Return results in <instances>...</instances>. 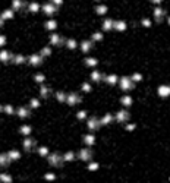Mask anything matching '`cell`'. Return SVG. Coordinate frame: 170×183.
<instances>
[{
  "label": "cell",
  "mask_w": 170,
  "mask_h": 183,
  "mask_svg": "<svg viewBox=\"0 0 170 183\" xmlns=\"http://www.w3.org/2000/svg\"><path fill=\"white\" fill-rule=\"evenodd\" d=\"M91 78H92V81H100V79H101V73H98V72H92Z\"/></svg>",
  "instance_id": "17"
},
{
  "label": "cell",
  "mask_w": 170,
  "mask_h": 183,
  "mask_svg": "<svg viewBox=\"0 0 170 183\" xmlns=\"http://www.w3.org/2000/svg\"><path fill=\"white\" fill-rule=\"evenodd\" d=\"M31 63H32V65H40V63H41V57L37 56V54H34V56L31 57Z\"/></svg>",
  "instance_id": "13"
},
{
  "label": "cell",
  "mask_w": 170,
  "mask_h": 183,
  "mask_svg": "<svg viewBox=\"0 0 170 183\" xmlns=\"http://www.w3.org/2000/svg\"><path fill=\"white\" fill-rule=\"evenodd\" d=\"M117 122H125V120H128V117H129V113L128 112H125V110H122V112H119L117 113Z\"/></svg>",
  "instance_id": "7"
},
{
  "label": "cell",
  "mask_w": 170,
  "mask_h": 183,
  "mask_svg": "<svg viewBox=\"0 0 170 183\" xmlns=\"http://www.w3.org/2000/svg\"><path fill=\"white\" fill-rule=\"evenodd\" d=\"M74 158H75V154H74V152H68V154L65 155V160H66V161H72Z\"/></svg>",
  "instance_id": "19"
},
{
  "label": "cell",
  "mask_w": 170,
  "mask_h": 183,
  "mask_svg": "<svg viewBox=\"0 0 170 183\" xmlns=\"http://www.w3.org/2000/svg\"><path fill=\"white\" fill-rule=\"evenodd\" d=\"M85 63H87L88 66H95L97 65V60L95 59H87V60H85Z\"/></svg>",
  "instance_id": "22"
},
{
  "label": "cell",
  "mask_w": 170,
  "mask_h": 183,
  "mask_svg": "<svg viewBox=\"0 0 170 183\" xmlns=\"http://www.w3.org/2000/svg\"><path fill=\"white\" fill-rule=\"evenodd\" d=\"M120 101H122V104H125V106H131L132 104V98H131V97H123Z\"/></svg>",
  "instance_id": "14"
},
{
  "label": "cell",
  "mask_w": 170,
  "mask_h": 183,
  "mask_svg": "<svg viewBox=\"0 0 170 183\" xmlns=\"http://www.w3.org/2000/svg\"><path fill=\"white\" fill-rule=\"evenodd\" d=\"M54 3L56 5H60V3H62V0H54Z\"/></svg>",
  "instance_id": "41"
},
{
  "label": "cell",
  "mask_w": 170,
  "mask_h": 183,
  "mask_svg": "<svg viewBox=\"0 0 170 183\" xmlns=\"http://www.w3.org/2000/svg\"><path fill=\"white\" fill-rule=\"evenodd\" d=\"M85 116H87V113H85V112H79V113H78V117H79V119H84Z\"/></svg>",
  "instance_id": "36"
},
{
  "label": "cell",
  "mask_w": 170,
  "mask_h": 183,
  "mask_svg": "<svg viewBox=\"0 0 170 183\" xmlns=\"http://www.w3.org/2000/svg\"><path fill=\"white\" fill-rule=\"evenodd\" d=\"M84 142L85 144H88V145H92L95 142V138L92 135H87V136H84Z\"/></svg>",
  "instance_id": "11"
},
{
  "label": "cell",
  "mask_w": 170,
  "mask_h": 183,
  "mask_svg": "<svg viewBox=\"0 0 170 183\" xmlns=\"http://www.w3.org/2000/svg\"><path fill=\"white\" fill-rule=\"evenodd\" d=\"M159 95L163 97V98H167V97L170 95V87H167V85H161V87L159 88Z\"/></svg>",
  "instance_id": "3"
},
{
  "label": "cell",
  "mask_w": 170,
  "mask_h": 183,
  "mask_svg": "<svg viewBox=\"0 0 170 183\" xmlns=\"http://www.w3.org/2000/svg\"><path fill=\"white\" fill-rule=\"evenodd\" d=\"M41 94L46 97V95L48 94V88H46V87H44V88H41Z\"/></svg>",
  "instance_id": "34"
},
{
  "label": "cell",
  "mask_w": 170,
  "mask_h": 183,
  "mask_svg": "<svg viewBox=\"0 0 170 183\" xmlns=\"http://www.w3.org/2000/svg\"><path fill=\"white\" fill-rule=\"evenodd\" d=\"M103 28H104V31L112 29V28H113V22H112L110 19H106V21H104V23H103Z\"/></svg>",
  "instance_id": "10"
},
{
  "label": "cell",
  "mask_w": 170,
  "mask_h": 183,
  "mask_svg": "<svg viewBox=\"0 0 170 183\" xmlns=\"http://www.w3.org/2000/svg\"><path fill=\"white\" fill-rule=\"evenodd\" d=\"M23 145H25V150H29L31 146L34 145V141H32V139H27L25 142H23Z\"/></svg>",
  "instance_id": "18"
},
{
  "label": "cell",
  "mask_w": 170,
  "mask_h": 183,
  "mask_svg": "<svg viewBox=\"0 0 170 183\" xmlns=\"http://www.w3.org/2000/svg\"><path fill=\"white\" fill-rule=\"evenodd\" d=\"M92 38H94V40H97V41H100V40L103 38V35H101V34H94V35H92Z\"/></svg>",
  "instance_id": "30"
},
{
  "label": "cell",
  "mask_w": 170,
  "mask_h": 183,
  "mask_svg": "<svg viewBox=\"0 0 170 183\" xmlns=\"http://www.w3.org/2000/svg\"><path fill=\"white\" fill-rule=\"evenodd\" d=\"M48 163L52 166H60L62 164V158L59 157V154H53V155L48 157Z\"/></svg>",
  "instance_id": "2"
},
{
  "label": "cell",
  "mask_w": 170,
  "mask_h": 183,
  "mask_svg": "<svg viewBox=\"0 0 170 183\" xmlns=\"http://www.w3.org/2000/svg\"><path fill=\"white\" fill-rule=\"evenodd\" d=\"M81 47H82V51L87 53V51H90V50H91V43H90V41H84Z\"/></svg>",
  "instance_id": "12"
},
{
  "label": "cell",
  "mask_w": 170,
  "mask_h": 183,
  "mask_svg": "<svg viewBox=\"0 0 170 183\" xmlns=\"http://www.w3.org/2000/svg\"><path fill=\"white\" fill-rule=\"evenodd\" d=\"M57 100H59V101H65V100H66V95H65L63 92H57Z\"/></svg>",
  "instance_id": "23"
},
{
  "label": "cell",
  "mask_w": 170,
  "mask_h": 183,
  "mask_svg": "<svg viewBox=\"0 0 170 183\" xmlns=\"http://www.w3.org/2000/svg\"><path fill=\"white\" fill-rule=\"evenodd\" d=\"M46 177H47V179H54V176H53V174H47Z\"/></svg>",
  "instance_id": "40"
},
{
  "label": "cell",
  "mask_w": 170,
  "mask_h": 183,
  "mask_svg": "<svg viewBox=\"0 0 170 183\" xmlns=\"http://www.w3.org/2000/svg\"><path fill=\"white\" fill-rule=\"evenodd\" d=\"M114 27H116V29H119V31H125V28H126L125 22H117Z\"/></svg>",
  "instance_id": "15"
},
{
  "label": "cell",
  "mask_w": 170,
  "mask_h": 183,
  "mask_svg": "<svg viewBox=\"0 0 170 183\" xmlns=\"http://www.w3.org/2000/svg\"><path fill=\"white\" fill-rule=\"evenodd\" d=\"M151 2H153V3H157V5H159V3H161V2H163V0H151Z\"/></svg>",
  "instance_id": "39"
},
{
  "label": "cell",
  "mask_w": 170,
  "mask_h": 183,
  "mask_svg": "<svg viewBox=\"0 0 170 183\" xmlns=\"http://www.w3.org/2000/svg\"><path fill=\"white\" fill-rule=\"evenodd\" d=\"M132 79L133 81H141V75H139V73H135V75L132 76Z\"/></svg>",
  "instance_id": "32"
},
{
  "label": "cell",
  "mask_w": 170,
  "mask_h": 183,
  "mask_svg": "<svg viewBox=\"0 0 170 183\" xmlns=\"http://www.w3.org/2000/svg\"><path fill=\"white\" fill-rule=\"evenodd\" d=\"M28 114H29V113L27 112L25 108H21V110H19V116H21V117H27Z\"/></svg>",
  "instance_id": "24"
},
{
  "label": "cell",
  "mask_w": 170,
  "mask_h": 183,
  "mask_svg": "<svg viewBox=\"0 0 170 183\" xmlns=\"http://www.w3.org/2000/svg\"><path fill=\"white\" fill-rule=\"evenodd\" d=\"M95 168H98V164H95V163L90 164V170H95Z\"/></svg>",
  "instance_id": "35"
},
{
  "label": "cell",
  "mask_w": 170,
  "mask_h": 183,
  "mask_svg": "<svg viewBox=\"0 0 170 183\" xmlns=\"http://www.w3.org/2000/svg\"><path fill=\"white\" fill-rule=\"evenodd\" d=\"M38 7H40V6H38L37 3H31V6H29V10H31V12H37V10H38Z\"/></svg>",
  "instance_id": "26"
},
{
  "label": "cell",
  "mask_w": 170,
  "mask_h": 183,
  "mask_svg": "<svg viewBox=\"0 0 170 183\" xmlns=\"http://www.w3.org/2000/svg\"><path fill=\"white\" fill-rule=\"evenodd\" d=\"M21 130H22V133H23V135H28V133L31 132V128H29V126H23Z\"/></svg>",
  "instance_id": "27"
},
{
  "label": "cell",
  "mask_w": 170,
  "mask_h": 183,
  "mask_svg": "<svg viewBox=\"0 0 170 183\" xmlns=\"http://www.w3.org/2000/svg\"><path fill=\"white\" fill-rule=\"evenodd\" d=\"M88 128H90L91 130H95L97 128H98V120H97V119H91V120L88 122Z\"/></svg>",
  "instance_id": "8"
},
{
  "label": "cell",
  "mask_w": 170,
  "mask_h": 183,
  "mask_svg": "<svg viewBox=\"0 0 170 183\" xmlns=\"http://www.w3.org/2000/svg\"><path fill=\"white\" fill-rule=\"evenodd\" d=\"M167 22H169V25H170V16H169V19H167Z\"/></svg>",
  "instance_id": "42"
},
{
  "label": "cell",
  "mask_w": 170,
  "mask_h": 183,
  "mask_svg": "<svg viewBox=\"0 0 170 183\" xmlns=\"http://www.w3.org/2000/svg\"><path fill=\"white\" fill-rule=\"evenodd\" d=\"M44 12H46L47 15H53L54 12H56V7L52 6V5H46V6H44Z\"/></svg>",
  "instance_id": "9"
},
{
  "label": "cell",
  "mask_w": 170,
  "mask_h": 183,
  "mask_svg": "<svg viewBox=\"0 0 170 183\" xmlns=\"http://www.w3.org/2000/svg\"><path fill=\"white\" fill-rule=\"evenodd\" d=\"M46 27H47V29H54V28H56V22H54V21H48V22L46 23Z\"/></svg>",
  "instance_id": "16"
},
{
  "label": "cell",
  "mask_w": 170,
  "mask_h": 183,
  "mask_svg": "<svg viewBox=\"0 0 170 183\" xmlns=\"http://www.w3.org/2000/svg\"><path fill=\"white\" fill-rule=\"evenodd\" d=\"M106 81H107L108 83H114V82H116V76H114V75H112V76H108Z\"/></svg>",
  "instance_id": "29"
},
{
  "label": "cell",
  "mask_w": 170,
  "mask_h": 183,
  "mask_svg": "<svg viewBox=\"0 0 170 183\" xmlns=\"http://www.w3.org/2000/svg\"><path fill=\"white\" fill-rule=\"evenodd\" d=\"M82 89H84V91H90L91 88H90V85H88V83H84V85H82Z\"/></svg>",
  "instance_id": "33"
},
{
  "label": "cell",
  "mask_w": 170,
  "mask_h": 183,
  "mask_svg": "<svg viewBox=\"0 0 170 183\" xmlns=\"http://www.w3.org/2000/svg\"><path fill=\"white\" fill-rule=\"evenodd\" d=\"M120 88H122L123 91H129V89L133 88V83H132V81L129 78H122L120 79Z\"/></svg>",
  "instance_id": "1"
},
{
  "label": "cell",
  "mask_w": 170,
  "mask_h": 183,
  "mask_svg": "<svg viewBox=\"0 0 170 183\" xmlns=\"http://www.w3.org/2000/svg\"><path fill=\"white\" fill-rule=\"evenodd\" d=\"M110 122H112V116L107 114V116L103 119V125H107V123H110Z\"/></svg>",
  "instance_id": "25"
},
{
  "label": "cell",
  "mask_w": 170,
  "mask_h": 183,
  "mask_svg": "<svg viewBox=\"0 0 170 183\" xmlns=\"http://www.w3.org/2000/svg\"><path fill=\"white\" fill-rule=\"evenodd\" d=\"M31 106H32V107H37V106H40V103H38L37 100H32V101H31Z\"/></svg>",
  "instance_id": "38"
},
{
  "label": "cell",
  "mask_w": 170,
  "mask_h": 183,
  "mask_svg": "<svg viewBox=\"0 0 170 183\" xmlns=\"http://www.w3.org/2000/svg\"><path fill=\"white\" fill-rule=\"evenodd\" d=\"M97 10V13H100V15H103V13H106V10H107V7L106 6H98L95 9Z\"/></svg>",
  "instance_id": "21"
},
{
  "label": "cell",
  "mask_w": 170,
  "mask_h": 183,
  "mask_svg": "<svg viewBox=\"0 0 170 183\" xmlns=\"http://www.w3.org/2000/svg\"><path fill=\"white\" fill-rule=\"evenodd\" d=\"M68 47H69V48H75V47H76V43H75L74 40H69V41H68Z\"/></svg>",
  "instance_id": "28"
},
{
  "label": "cell",
  "mask_w": 170,
  "mask_h": 183,
  "mask_svg": "<svg viewBox=\"0 0 170 183\" xmlns=\"http://www.w3.org/2000/svg\"><path fill=\"white\" fill-rule=\"evenodd\" d=\"M50 40H52L53 44H60V37H59V35H52Z\"/></svg>",
  "instance_id": "20"
},
{
  "label": "cell",
  "mask_w": 170,
  "mask_h": 183,
  "mask_svg": "<svg viewBox=\"0 0 170 183\" xmlns=\"http://www.w3.org/2000/svg\"><path fill=\"white\" fill-rule=\"evenodd\" d=\"M47 152H48V150L46 148V146H43V148H40V154H41V155H47Z\"/></svg>",
  "instance_id": "31"
},
{
  "label": "cell",
  "mask_w": 170,
  "mask_h": 183,
  "mask_svg": "<svg viewBox=\"0 0 170 183\" xmlns=\"http://www.w3.org/2000/svg\"><path fill=\"white\" fill-rule=\"evenodd\" d=\"M81 101V98L76 95V94H70L69 97H68V103L70 104V106H74V104H76V103H79Z\"/></svg>",
  "instance_id": "6"
},
{
  "label": "cell",
  "mask_w": 170,
  "mask_h": 183,
  "mask_svg": "<svg viewBox=\"0 0 170 183\" xmlns=\"http://www.w3.org/2000/svg\"><path fill=\"white\" fill-rule=\"evenodd\" d=\"M164 15H166L164 9H161V7H155V9H154V16H155V19L159 21V22L164 18Z\"/></svg>",
  "instance_id": "5"
},
{
  "label": "cell",
  "mask_w": 170,
  "mask_h": 183,
  "mask_svg": "<svg viewBox=\"0 0 170 183\" xmlns=\"http://www.w3.org/2000/svg\"><path fill=\"white\" fill-rule=\"evenodd\" d=\"M91 157H92V152H91L90 150H82V151L79 152V158H81V160H84V161L91 160Z\"/></svg>",
  "instance_id": "4"
},
{
  "label": "cell",
  "mask_w": 170,
  "mask_h": 183,
  "mask_svg": "<svg viewBox=\"0 0 170 183\" xmlns=\"http://www.w3.org/2000/svg\"><path fill=\"white\" fill-rule=\"evenodd\" d=\"M142 25H145V27H150V25H151V22H150L148 19H145V21H142Z\"/></svg>",
  "instance_id": "37"
}]
</instances>
